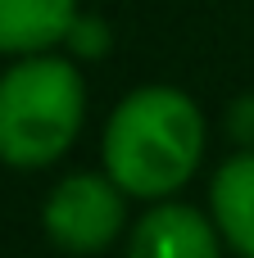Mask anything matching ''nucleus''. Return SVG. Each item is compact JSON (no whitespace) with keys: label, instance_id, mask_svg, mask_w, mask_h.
<instances>
[{"label":"nucleus","instance_id":"obj_3","mask_svg":"<svg viewBox=\"0 0 254 258\" xmlns=\"http://www.w3.org/2000/svg\"><path fill=\"white\" fill-rule=\"evenodd\" d=\"M123 186L109 172H73L64 177L41 209V227L55 249L64 254H100L118 240L127 209H123Z\"/></svg>","mask_w":254,"mask_h":258},{"label":"nucleus","instance_id":"obj_2","mask_svg":"<svg viewBox=\"0 0 254 258\" xmlns=\"http://www.w3.org/2000/svg\"><path fill=\"white\" fill-rule=\"evenodd\" d=\"M86 118V86L73 59L23 54L0 77V163L50 168L68 154Z\"/></svg>","mask_w":254,"mask_h":258},{"label":"nucleus","instance_id":"obj_5","mask_svg":"<svg viewBox=\"0 0 254 258\" xmlns=\"http://www.w3.org/2000/svg\"><path fill=\"white\" fill-rule=\"evenodd\" d=\"M209 209L223 240L241 258H254V150L232 154L209 181Z\"/></svg>","mask_w":254,"mask_h":258},{"label":"nucleus","instance_id":"obj_4","mask_svg":"<svg viewBox=\"0 0 254 258\" xmlns=\"http://www.w3.org/2000/svg\"><path fill=\"white\" fill-rule=\"evenodd\" d=\"M218 222L191 204L159 200L136 227L127 258H218Z\"/></svg>","mask_w":254,"mask_h":258},{"label":"nucleus","instance_id":"obj_6","mask_svg":"<svg viewBox=\"0 0 254 258\" xmlns=\"http://www.w3.org/2000/svg\"><path fill=\"white\" fill-rule=\"evenodd\" d=\"M77 23V0H0V54L59 45Z\"/></svg>","mask_w":254,"mask_h":258},{"label":"nucleus","instance_id":"obj_1","mask_svg":"<svg viewBox=\"0 0 254 258\" xmlns=\"http://www.w3.org/2000/svg\"><path fill=\"white\" fill-rule=\"evenodd\" d=\"M205 154V113L177 86H136L105 127V172L136 200L182 190Z\"/></svg>","mask_w":254,"mask_h":258}]
</instances>
